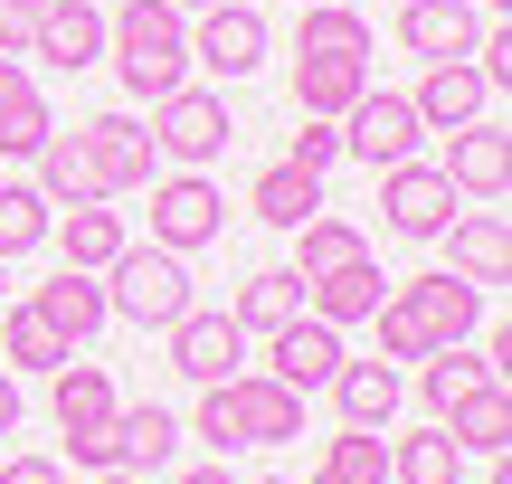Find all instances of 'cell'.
I'll return each instance as SVG.
<instances>
[{"mask_svg":"<svg viewBox=\"0 0 512 484\" xmlns=\"http://www.w3.org/2000/svg\"><path fill=\"white\" fill-rule=\"evenodd\" d=\"M370 95V57H294V114H332L342 124Z\"/></svg>","mask_w":512,"mask_h":484,"instance_id":"cell-21","label":"cell"},{"mask_svg":"<svg viewBox=\"0 0 512 484\" xmlns=\"http://www.w3.org/2000/svg\"><path fill=\"white\" fill-rule=\"evenodd\" d=\"M48 409H57V428H105V418L114 409H124V399H114V380H105V361H57V371H48Z\"/></svg>","mask_w":512,"mask_h":484,"instance_id":"cell-23","label":"cell"},{"mask_svg":"<svg viewBox=\"0 0 512 484\" xmlns=\"http://www.w3.org/2000/svg\"><path fill=\"white\" fill-rule=\"evenodd\" d=\"M247 209H256L266 228H304L313 209H323V171H304V162H275V171H256Z\"/></svg>","mask_w":512,"mask_h":484,"instance_id":"cell-27","label":"cell"},{"mask_svg":"<svg viewBox=\"0 0 512 484\" xmlns=\"http://www.w3.org/2000/svg\"><path fill=\"white\" fill-rule=\"evenodd\" d=\"M446 437H456V456H503L512 447V380H484V390H465L456 409L437 418Z\"/></svg>","mask_w":512,"mask_h":484,"instance_id":"cell-20","label":"cell"},{"mask_svg":"<svg viewBox=\"0 0 512 484\" xmlns=\"http://www.w3.org/2000/svg\"><path fill=\"white\" fill-rule=\"evenodd\" d=\"M294 10H313V0H294Z\"/></svg>","mask_w":512,"mask_h":484,"instance_id":"cell-46","label":"cell"},{"mask_svg":"<svg viewBox=\"0 0 512 484\" xmlns=\"http://www.w3.org/2000/svg\"><path fill=\"white\" fill-rule=\"evenodd\" d=\"M48 143V95L29 86L19 57H0V152H38Z\"/></svg>","mask_w":512,"mask_h":484,"instance_id":"cell-30","label":"cell"},{"mask_svg":"<svg viewBox=\"0 0 512 484\" xmlns=\"http://www.w3.org/2000/svg\"><path fill=\"white\" fill-rule=\"evenodd\" d=\"M10 428H19V380L0 371V437H10Z\"/></svg>","mask_w":512,"mask_h":484,"instance_id":"cell-41","label":"cell"},{"mask_svg":"<svg viewBox=\"0 0 512 484\" xmlns=\"http://www.w3.org/2000/svg\"><path fill=\"white\" fill-rule=\"evenodd\" d=\"M313 484H389V437L380 428H342L323 447V466H313Z\"/></svg>","mask_w":512,"mask_h":484,"instance_id":"cell-32","label":"cell"},{"mask_svg":"<svg viewBox=\"0 0 512 484\" xmlns=\"http://www.w3.org/2000/svg\"><path fill=\"white\" fill-rule=\"evenodd\" d=\"M38 200H48V209L105 200V190H95V162H86V133H57L48 124V143H38Z\"/></svg>","mask_w":512,"mask_h":484,"instance_id":"cell-25","label":"cell"},{"mask_svg":"<svg viewBox=\"0 0 512 484\" xmlns=\"http://www.w3.org/2000/svg\"><path fill=\"white\" fill-rule=\"evenodd\" d=\"M475 0H399V48H418V57H465L475 48Z\"/></svg>","mask_w":512,"mask_h":484,"instance_id":"cell-24","label":"cell"},{"mask_svg":"<svg viewBox=\"0 0 512 484\" xmlns=\"http://www.w3.org/2000/svg\"><path fill=\"white\" fill-rule=\"evenodd\" d=\"M29 57H48L57 76H86L95 57H105V10H95V0H48V10H38Z\"/></svg>","mask_w":512,"mask_h":484,"instance_id":"cell-16","label":"cell"},{"mask_svg":"<svg viewBox=\"0 0 512 484\" xmlns=\"http://www.w3.org/2000/svg\"><path fill=\"white\" fill-rule=\"evenodd\" d=\"M29 314L48 323V333L67 342V352H86V342L114 323V304H105V276H86V266H57V276L29 295Z\"/></svg>","mask_w":512,"mask_h":484,"instance_id":"cell-8","label":"cell"},{"mask_svg":"<svg viewBox=\"0 0 512 484\" xmlns=\"http://www.w3.org/2000/svg\"><path fill=\"white\" fill-rule=\"evenodd\" d=\"M332 399H342V428H389L408 380H399V361H342L332 371Z\"/></svg>","mask_w":512,"mask_h":484,"instance_id":"cell-22","label":"cell"},{"mask_svg":"<svg viewBox=\"0 0 512 484\" xmlns=\"http://www.w3.org/2000/svg\"><path fill=\"white\" fill-rule=\"evenodd\" d=\"M171 10H181V19H190V10H219V0H171Z\"/></svg>","mask_w":512,"mask_h":484,"instance_id":"cell-43","label":"cell"},{"mask_svg":"<svg viewBox=\"0 0 512 484\" xmlns=\"http://www.w3.org/2000/svg\"><path fill=\"white\" fill-rule=\"evenodd\" d=\"M294 238V276H332V266H351V257H370V238L351 219H332V209H313L304 228H285Z\"/></svg>","mask_w":512,"mask_h":484,"instance_id":"cell-31","label":"cell"},{"mask_svg":"<svg viewBox=\"0 0 512 484\" xmlns=\"http://www.w3.org/2000/svg\"><path fill=\"white\" fill-rule=\"evenodd\" d=\"M285 162L332 171V162H342V124H332V114H304V133H294V152H285Z\"/></svg>","mask_w":512,"mask_h":484,"instance_id":"cell-37","label":"cell"},{"mask_svg":"<svg viewBox=\"0 0 512 484\" xmlns=\"http://www.w3.org/2000/svg\"><path fill=\"white\" fill-rule=\"evenodd\" d=\"M332 371H342V333L313 314L275 323L266 333V380H285V390H332Z\"/></svg>","mask_w":512,"mask_h":484,"instance_id":"cell-13","label":"cell"},{"mask_svg":"<svg viewBox=\"0 0 512 484\" xmlns=\"http://www.w3.org/2000/svg\"><path fill=\"white\" fill-rule=\"evenodd\" d=\"M294 57H370V19L342 10V0H313L304 10V48Z\"/></svg>","mask_w":512,"mask_h":484,"instance_id":"cell-34","label":"cell"},{"mask_svg":"<svg viewBox=\"0 0 512 484\" xmlns=\"http://www.w3.org/2000/svg\"><path fill=\"white\" fill-rule=\"evenodd\" d=\"M418 133H427L418 105H408V95H380V86H370L361 105L342 114V152H351V162H370V171L408 162V152H418Z\"/></svg>","mask_w":512,"mask_h":484,"instance_id":"cell-7","label":"cell"},{"mask_svg":"<svg viewBox=\"0 0 512 484\" xmlns=\"http://www.w3.org/2000/svg\"><path fill=\"white\" fill-rule=\"evenodd\" d=\"M38 10H48V0H0V57H29V38H38Z\"/></svg>","mask_w":512,"mask_h":484,"instance_id":"cell-38","label":"cell"},{"mask_svg":"<svg viewBox=\"0 0 512 484\" xmlns=\"http://www.w3.org/2000/svg\"><path fill=\"white\" fill-rule=\"evenodd\" d=\"M29 247H48V200H38V181H0V266Z\"/></svg>","mask_w":512,"mask_h":484,"instance_id":"cell-35","label":"cell"},{"mask_svg":"<svg viewBox=\"0 0 512 484\" xmlns=\"http://www.w3.org/2000/svg\"><path fill=\"white\" fill-rule=\"evenodd\" d=\"M105 304L124 323H143V333H171V323L190 314V257H171V247H124V257L105 266Z\"/></svg>","mask_w":512,"mask_h":484,"instance_id":"cell-3","label":"cell"},{"mask_svg":"<svg viewBox=\"0 0 512 484\" xmlns=\"http://www.w3.org/2000/svg\"><path fill=\"white\" fill-rule=\"evenodd\" d=\"M437 238H446V266H456L465 285H503V276H512V219H503V200L456 209Z\"/></svg>","mask_w":512,"mask_h":484,"instance_id":"cell-10","label":"cell"},{"mask_svg":"<svg viewBox=\"0 0 512 484\" xmlns=\"http://www.w3.org/2000/svg\"><path fill=\"white\" fill-rule=\"evenodd\" d=\"M418 124L427 133H465V124H484V105H494V86L475 76V57H427V76H418Z\"/></svg>","mask_w":512,"mask_h":484,"instance_id":"cell-11","label":"cell"},{"mask_svg":"<svg viewBox=\"0 0 512 484\" xmlns=\"http://www.w3.org/2000/svg\"><path fill=\"white\" fill-rule=\"evenodd\" d=\"M181 484H238V475H228V466H190Z\"/></svg>","mask_w":512,"mask_h":484,"instance_id":"cell-42","label":"cell"},{"mask_svg":"<svg viewBox=\"0 0 512 484\" xmlns=\"http://www.w3.org/2000/svg\"><path fill=\"white\" fill-rule=\"evenodd\" d=\"M105 57H114V76L152 105V95L190 86V19L171 10V0H124V10H105Z\"/></svg>","mask_w":512,"mask_h":484,"instance_id":"cell-2","label":"cell"},{"mask_svg":"<svg viewBox=\"0 0 512 484\" xmlns=\"http://www.w3.org/2000/svg\"><path fill=\"white\" fill-rule=\"evenodd\" d=\"M380 219H389V238H437V228L456 219V181L408 152V162L380 171Z\"/></svg>","mask_w":512,"mask_h":484,"instance_id":"cell-6","label":"cell"},{"mask_svg":"<svg viewBox=\"0 0 512 484\" xmlns=\"http://www.w3.org/2000/svg\"><path fill=\"white\" fill-rule=\"evenodd\" d=\"M95 484H143V475H124V466H114V475H95Z\"/></svg>","mask_w":512,"mask_h":484,"instance_id":"cell-44","label":"cell"},{"mask_svg":"<svg viewBox=\"0 0 512 484\" xmlns=\"http://www.w3.org/2000/svg\"><path fill=\"white\" fill-rule=\"evenodd\" d=\"M76 133H86V162H95V190H105V200L143 190L152 162H162V152H152V133L133 124V114H95V124H76Z\"/></svg>","mask_w":512,"mask_h":484,"instance_id":"cell-12","label":"cell"},{"mask_svg":"<svg viewBox=\"0 0 512 484\" xmlns=\"http://www.w3.org/2000/svg\"><path fill=\"white\" fill-rule=\"evenodd\" d=\"M484 380H503V371H494V352H465V342H446V352H427L418 399H427V418H446L465 390H484Z\"/></svg>","mask_w":512,"mask_h":484,"instance_id":"cell-28","label":"cell"},{"mask_svg":"<svg viewBox=\"0 0 512 484\" xmlns=\"http://www.w3.org/2000/svg\"><path fill=\"white\" fill-rule=\"evenodd\" d=\"M304 314V276L294 266H266V276H247L238 285V304H228V323L238 333H275V323H294Z\"/></svg>","mask_w":512,"mask_h":484,"instance_id":"cell-29","label":"cell"},{"mask_svg":"<svg viewBox=\"0 0 512 484\" xmlns=\"http://www.w3.org/2000/svg\"><path fill=\"white\" fill-rule=\"evenodd\" d=\"M190 67H209V76H256V67H266V19H256L247 0L200 10V29H190Z\"/></svg>","mask_w":512,"mask_h":484,"instance_id":"cell-9","label":"cell"},{"mask_svg":"<svg viewBox=\"0 0 512 484\" xmlns=\"http://www.w3.org/2000/svg\"><path fill=\"white\" fill-rule=\"evenodd\" d=\"M57 361H67V342H57L29 304H10V314H0V371H38V380H48Z\"/></svg>","mask_w":512,"mask_h":484,"instance_id":"cell-33","label":"cell"},{"mask_svg":"<svg viewBox=\"0 0 512 484\" xmlns=\"http://www.w3.org/2000/svg\"><path fill=\"white\" fill-rule=\"evenodd\" d=\"M380 295H389V276H380V257H351V266H332V276H304V314L313 323H370L380 314Z\"/></svg>","mask_w":512,"mask_h":484,"instance_id":"cell-17","label":"cell"},{"mask_svg":"<svg viewBox=\"0 0 512 484\" xmlns=\"http://www.w3.org/2000/svg\"><path fill=\"white\" fill-rule=\"evenodd\" d=\"M437 171L456 181V200H503V190H512V143H503V124H465L456 152H446Z\"/></svg>","mask_w":512,"mask_h":484,"instance_id":"cell-18","label":"cell"},{"mask_svg":"<svg viewBox=\"0 0 512 484\" xmlns=\"http://www.w3.org/2000/svg\"><path fill=\"white\" fill-rule=\"evenodd\" d=\"M238 352H247V333L228 314H200L190 304L181 323H171V371L190 380V390H209V380H238Z\"/></svg>","mask_w":512,"mask_h":484,"instance_id":"cell-15","label":"cell"},{"mask_svg":"<svg viewBox=\"0 0 512 484\" xmlns=\"http://www.w3.org/2000/svg\"><path fill=\"white\" fill-rule=\"evenodd\" d=\"M256 484H285V475H256Z\"/></svg>","mask_w":512,"mask_h":484,"instance_id":"cell-45","label":"cell"},{"mask_svg":"<svg viewBox=\"0 0 512 484\" xmlns=\"http://www.w3.org/2000/svg\"><path fill=\"white\" fill-rule=\"evenodd\" d=\"M67 447H76V466H86V475H114V466H124V447H114V418H105V428H76Z\"/></svg>","mask_w":512,"mask_h":484,"instance_id":"cell-39","label":"cell"},{"mask_svg":"<svg viewBox=\"0 0 512 484\" xmlns=\"http://www.w3.org/2000/svg\"><path fill=\"white\" fill-rule=\"evenodd\" d=\"M48 238H57V266H86V276H105L114 257H124V209H105V200H86V209H67V219H48Z\"/></svg>","mask_w":512,"mask_h":484,"instance_id":"cell-19","label":"cell"},{"mask_svg":"<svg viewBox=\"0 0 512 484\" xmlns=\"http://www.w3.org/2000/svg\"><path fill=\"white\" fill-rule=\"evenodd\" d=\"M389 484H456V437L446 428L399 437V447H389Z\"/></svg>","mask_w":512,"mask_h":484,"instance_id":"cell-36","label":"cell"},{"mask_svg":"<svg viewBox=\"0 0 512 484\" xmlns=\"http://www.w3.org/2000/svg\"><path fill=\"white\" fill-rule=\"evenodd\" d=\"M152 152L162 162H181V171H209L228 143H238V124H228V95H209V86H171V95H152Z\"/></svg>","mask_w":512,"mask_h":484,"instance_id":"cell-4","label":"cell"},{"mask_svg":"<svg viewBox=\"0 0 512 484\" xmlns=\"http://www.w3.org/2000/svg\"><path fill=\"white\" fill-rule=\"evenodd\" d=\"M143 190H152V247H171V257H200L228 228V200L209 171H171V181H143Z\"/></svg>","mask_w":512,"mask_h":484,"instance_id":"cell-5","label":"cell"},{"mask_svg":"<svg viewBox=\"0 0 512 484\" xmlns=\"http://www.w3.org/2000/svg\"><path fill=\"white\" fill-rule=\"evenodd\" d=\"M0 484H67V466H57V456H10Z\"/></svg>","mask_w":512,"mask_h":484,"instance_id":"cell-40","label":"cell"},{"mask_svg":"<svg viewBox=\"0 0 512 484\" xmlns=\"http://www.w3.org/2000/svg\"><path fill=\"white\" fill-rule=\"evenodd\" d=\"M228 418H238V447H285V437H304V390H285L266 371H238L228 380Z\"/></svg>","mask_w":512,"mask_h":484,"instance_id":"cell-14","label":"cell"},{"mask_svg":"<svg viewBox=\"0 0 512 484\" xmlns=\"http://www.w3.org/2000/svg\"><path fill=\"white\" fill-rule=\"evenodd\" d=\"M114 447H124V475H152L181 447V418H171L162 399H133V409H114Z\"/></svg>","mask_w":512,"mask_h":484,"instance_id":"cell-26","label":"cell"},{"mask_svg":"<svg viewBox=\"0 0 512 484\" xmlns=\"http://www.w3.org/2000/svg\"><path fill=\"white\" fill-rule=\"evenodd\" d=\"M370 323H380V361H427V352H446V342H465L484 323V285H465L456 266H437V276L389 285Z\"/></svg>","mask_w":512,"mask_h":484,"instance_id":"cell-1","label":"cell"}]
</instances>
